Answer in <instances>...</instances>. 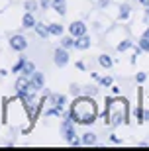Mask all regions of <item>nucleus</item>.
<instances>
[{"mask_svg": "<svg viewBox=\"0 0 149 151\" xmlns=\"http://www.w3.org/2000/svg\"><path fill=\"white\" fill-rule=\"evenodd\" d=\"M33 73H35V65H33L32 61H26V65H24V69H22V75H26V77H32Z\"/></svg>", "mask_w": 149, "mask_h": 151, "instance_id": "nucleus-15", "label": "nucleus"}, {"mask_svg": "<svg viewBox=\"0 0 149 151\" xmlns=\"http://www.w3.org/2000/svg\"><path fill=\"white\" fill-rule=\"evenodd\" d=\"M132 41H122V43H118V51H126V49H130L132 47Z\"/></svg>", "mask_w": 149, "mask_h": 151, "instance_id": "nucleus-22", "label": "nucleus"}, {"mask_svg": "<svg viewBox=\"0 0 149 151\" xmlns=\"http://www.w3.org/2000/svg\"><path fill=\"white\" fill-rule=\"evenodd\" d=\"M100 86H112V77H102L100 78Z\"/></svg>", "mask_w": 149, "mask_h": 151, "instance_id": "nucleus-23", "label": "nucleus"}, {"mask_svg": "<svg viewBox=\"0 0 149 151\" xmlns=\"http://www.w3.org/2000/svg\"><path fill=\"white\" fill-rule=\"evenodd\" d=\"M33 29H35V34H37L41 39H47V37L51 35V32H49V26H45L43 22H37Z\"/></svg>", "mask_w": 149, "mask_h": 151, "instance_id": "nucleus-11", "label": "nucleus"}, {"mask_svg": "<svg viewBox=\"0 0 149 151\" xmlns=\"http://www.w3.org/2000/svg\"><path fill=\"white\" fill-rule=\"evenodd\" d=\"M98 63H100L104 69H110V67H112V57H110V55H100V57H98Z\"/></svg>", "mask_w": 149, "mask_h": 151, "instance_id": "nucleus-17", "label": "nucleus"}, {"mask_svg": "<svg viewBox=\"0 0 149 151\" xmlns=\"http://www.w3.org/2000/svg\"><path fill=\"white\" fill-rule=\"evenodd\" d=\"M81 143H83V145H94V143H96V134H92V132H86V134H83V137H81Z\"/></svg>", "mask_w": 149, "mask_h": 151, "instance_id": "nucleus-13", "label": "nucleus"}, {"mask_svg": "<svg viewBox=\"0 0 149 151\" xmlns=\"http://www.w3.org/2000/svg\"><path fill=\"white\" fill-rule=\"evenodd\" d=\"M47 26H49L51 35H63V26L61 24H47Z\"/></svg>", "mask_w": 149, "mask_h": 151, "instance_id": "nucleus-16", "label": "nucleus"}, {"mask_svg": "<svg viewBox=\"0 0 149 151\" xmlns=\"http://www.w3.org/2000/svg\"><path fill=\"white\" fill-rule=\"evenodd\" d=\"M24 8H26V12H35L39 8V2H35V0H26Z\"/></svg>", "mask_w": 149, "mask_h": 151, "instance_id": "nucleus-18", "label": "nucleus"}, {"mask_svg": "<svg viewBox=\"0 0 149 151\" xmlns=\"http://www.w3.org/2000/svg\"><path fill=\"white\" fill-rule=\"evenodd\" d=\"M143 37H147V39H149V28L145 29V34H143Z\"/></svg>", "mask_w": 149, "mask_h": 151, "instance_id": "nucleus-29", "label": "nucleus"}, {"mask_svg": "<svg viewBox=\"0 0 149 151\" xmlns=\"http://www.w3.org/2000/svg\"><path fill=\"white\" fill-rule=\"evenodd\" d=\"M61 47H65V49L75 47V37H73V35H63V37H61Z\"/></svg>", "mask_w": 149, "mask_h": 151, "instance_id": "nucleus-14", "label": "nucleus"}, {"mask_svg": "<svg viewBox=\"0 0 149 151\" xmlns=\"http://www.w3.org/2000/svg\"><path fill=\"white\" fill-rule=\"evenodd\" d=\"M10 47L14 51H20V53H22V51H26L28 49V39L24 37L22 34H14L10 37Z\"/></svg>", "mask_w": 149, "mask_h": 151, "instance_id": "nucleus-4", "label": "nucleus"}, {"mask_svg": "<svg viewBox=\"0 0 149 151\" xmlns=\"http://www.w3.org/2000/svg\"><path fill=\"white\" fill-rule=\"evenodd\" d=\"M26 61H28L26 57H20V59H18V63L12 67V73H22V69H24V65H26Z\"/></svg>", "mask_w": 149, "mask_h": 151, "instance_id": "nucleus-19", "label": "nucleus"}, {"mask_svg": "<svg viewBox=\"0 0 149 151\" xmlns=\"http://www.w3.org/2000/svg\"><path fill=\"white\" fill-rule=\"evenodd\" d=\"M137 45L141 47V51H149V39H147V37H141V39L137 41Z\"/></svg>", "mask_w": 149, "mask_h": 151, "instance_id": "nucleus-20", "label": "nucleus"}, {"mask_svg": "<svg viewBox=\"0 0 149 151\" xmlns=\"http://www.w3.org/2000/svg\"><path fill=\"white\" fill-rule=\"evenodd\" d=\"M43 84H45V77H43V73L35 71V73L30 77V90H32V92H37L39 88H43Z\"/></svg>", "mask_w": 149, "mask_h": 151, "instance_id": "nucleus-5", "label": "nucleus"}, {"mask_svg": "<svg viewBox=\"0 0 149 151\" xmlns=\"http://www.w3.org/2000/svg\"><path fill=\"white\" fill-rule=\"evenodd\" d=\"M110 139L114 141V143H120V141H122V139H120V137H118L116 134H112V135H110Z\"/></svg>", "mask_w": 149, "mask_h": 151, "instance_id": "nucleus-27", "label": "nucleus"}, {"mask_svg": "<svg viewBox=\"0 0 149 151\" xmlns=\"http://www.w3.org/2000/svg\"><path fill=\"white\" fill-rule=\"evenodd\" d=\"M71 94H73V96L78 94V86H77V84H71Z\"/></svg>", "mask_w": 149, "mask_h": 151, "instance_id": "nucleus-26", "label": "nucleus"}, {"mask_svg": "<svg viewBox=\"0 0 149 151\" xmlns=\"http://www.w3.org/2000/svg\"><path fill=\"white\" fill-rule=\"evenodd\" d=\"M139 2H141V4L145 6V8H149V0H139Z\"/></svg>", "mask_w": 149, "mask_h": 151, "instance_id": "nucleus-28", "label": "nucleus"}, {"mask_svg": "<svg viewBox=\"0 0 149 151\" xmlns=\"http://www.w3.org/2000/svg\"><path fill=\"white\" fill-rule=\"evenodd\" d=\"M127 122V102L124 98L108 96L104 110V124L106 126H120Z\"/></svg>", "mask_w": 149, "mask_h": 151, "instance_id": "nucleus-2", "label": "nucleus"}, {"mask_svg": "<svg viewBox=\"0 0 149 151\" xmlns=\"http://www.w3.org/2000/svg\"><path fill=\"white\" fill-rule=\"evenodd\" d=\"M127 16H130V6H127V4H124V6L120 8V18H122V20H126Z\"/></svg>", "mask_w": 149, "mask_h": 151, "instance_id": "nucleus-21", "label": "nucleus"}, {"mask_svg": "<svg viewBox=\"0 0 149 151\" xmlns=\"http://www.w3.org/2000/svg\"><path fill=\"white\" fill-rule=\"evenodd\" d=\"M145 77H147L145 73H139L137 77H135V81H137V83H143V81H145Z\"/></svg>", "mask_w": 149, "mask_h": 151, "instance_id": "nucleus-25", "label": "nucleus"}, {"mask_svg": "<svg viewBox=\"0 0 149 151\" xmlns=\"http://www.w3.org/2000/svg\"><path fill=\"white\" fill-rule=\"evenodd\" d=\"M53 63H55L57 67H65L67 63H69V53H67L65 47H57L55 53H53Z\"/></svg>", "mask_w": 149, "mask_h": 151, "instance_id": "nucleus-6", "label": "nucleus"}, {"mask_svg": "<svg viewBox=\"0 0 149 151\" xmlns=\"http://www.w3.org/2000/svg\"><path fill=\"white\" fill-rule=\"evenodd\" d=\"M69 34L73 35V37H81V35L86 34V26H84V22H73L71 26H69Z\"/></svg>", "mask_w": 149, "mask_h": 151, "instance_id": "nucleus-7", "label": "nucleus"}, {"mask_svg": "<svg viewBox=\"0 0 149 151\" xmlns=\"http://www.w3.org/2000/svg\"><path fill=\"white\" fill-rule=\"evenodd\" d=\"M69 114H71V118L75 120V124L90 126V124L96 122L98 108H96V102L92 100V96H78V98L73 100Z\"/></svg>", "mask_w": 149, "mask_h": 151, "instance_id": "nucleus-1", "label": "nucleus"}, {"mask_svg": "<svg viewBox=\"0 0 149 151\" xmlns=\"http://www.w3.org/2000/svg\"><path fill=\"white\" fill-rule=\"evenodd\" d=\"M49 104L51 106H65L67 96L65 94H49Z\"/></svg>", "mask_w": 149, "mask_h": 151, "instance_id": "nucleus-12", "label": "nucleus"}, {"mask_svg": "<svg viewBox=\"0 0 149 151\" xmlns=\"http://www.w3.org/2000/svg\"><path fill=\"white\" fill-rule=\"evenodd\" d=\"M49 6H51V0H39V8L41 10H47Z\"/></svg>", "mask_w": 149, "mask_h": 151, "instance_id": "nucleus-24", "label": "nucleus"}, {"mask_svg": "<svg viewBox=\"0 0 149 151\" xmlns=\"http://www.w3.org/2000/svg\"><path fill=\"white\" fill-rule=\"evenodd\" d=\"M89 47H90V37L86 34L81 35V37H75V49L84 51V49H89Z\"/></svg>", "mask_w": 149, "mask_h": 151, "instance_id": "nucleus-8", "label": "nucleus"}, {"mask_svg": "<svg viewBox=\"0 0 149 151\" xmlns=\"http://www.w3.org/2000/svg\"><path fill=\"white\" fill-rule=\"evenodd\" d=\"M35 18H33V12H26L24 14V18H22V28L24 29H32V28H35Z\"/></svg>", "mask_w": 149, "mask_h": 151, "instance_id": "nucleus-9", "label": "nucleus"}, {"mask_svg": "<svg viewBox=\"0 0 149 151\" xmlns=\"http://www.w3.org/2000/svg\"><path fill=\"white\" fill-rule=\"evenodd\" d=\"M51 10H55L59 16L67 14V2L65 0H51Z\"/></svg>", "mask_w": 149, "mask_h": 151, "instance_id": "nucleus-10", "label": "nucleus"}, {"mask_svg": "<svg viewBox=\"0 0 149 151\" xmlns=\"http://www.w3.org/2000/svg\"><path fill=\"white\" fill-rule=\"evenodd\" d=\"M61 134H63V137L69 143H73V139H77L75 137L77 135V132H75V120L71 118V114H65V120L61 124Z\"/></svg>", "mask_w": 149, "mask_h": 151, "instance_id": "nucleus-3", "label": "nucleus"}]
</instances>
